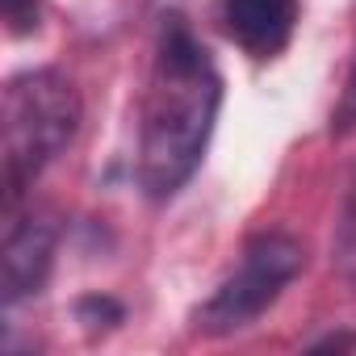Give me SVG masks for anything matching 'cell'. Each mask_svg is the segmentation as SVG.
<instances>
[{
    "label": "cell",
    "instance_id": "6",
    "mask_svg": "<svg viewBox=\"0 0 356 356\" xmlns=\"http://www.w3.org/2000/svg\"><path fill=\"white\" fill-rule=\"evenodd\" d=\"M76 318L97 335V331H109V327L122 323V306L113 298H105V293H88V298L76 302Z\"/></svg>",
    "mask_w": 356,
    "mask_h": 356
},
{
    "label": "cell",
    "instance_id": "3",
    "mask_svg": "<svg viewBox=\"0 0 356 356\" xmlns=\"http://www.w3.org/2000/svg\"><path fill=\"white\" fill-rule=\"evenodd\" d=\"M306 264V248L293 235H256L243 248L239 268L193 310V331L197 335H235L243 327H252L277 298L281 289L302 273Z\"/></svg>",
    "mask_w": 356,
    "mask_h": 356
},
{
    "label": "cell",
    "instance_id": "5",
    "mask_svg": "<svg viewBox=\"0 0 356 356\" xmlns=\"http://www.w3.org/2000/svg\"><path fill=\"white\" fill-rule=\"evenodd\" d=\"M222 22L227 34L256 59H273L298 22V5L293 0H227L222 5Z\"/></svg>",
    "mask_w": 356,
    "mask_h": 356
},
{
    "label": "cell",
    "instance_id": "7",
    "mask_svg": "<svg viewBox=\"0 0 356 356\" xmlns=\"http://www.w3.org/2000/svg\"><path fill=\"white\" fill-rule=\"evenodd\" d=\"M0 13H5L13 38L34 34V30H38V17H42V13H38V0H0Z\"/></svg>",
    "mask_w": 356,
    "mask_h": 356
},
{
    "label": "cell",
    "instance_id": "2",
    "mask_svg": "<svg viewBox=\"0 0 356 356\" xmlns=\"http://www.w3.org/2000/svg\"><path fill=\"white\" fill-rule=\"evenodd\" d=\"M84 118L76 84L55 72H22L5 84L0 101V189H5V214L17 210L26 189H34L38 176L63 155V147L76 138Z\"/></svg>",
    "mask_w": 356,
    "mask_h": 356
},
{
    "label": "cell",
    "instance_id": "1",
    "mask_svg": "<svg viewBox=\"0 0 356 356\" xmlns=\"http://www.w3.org/2000/svg\"><path fill=\"white\" fill-rule=\"evenodd\" d=\"M222 105V76L181 17H163L138 126V189L151 202L176 197L197 172Z\"/></svg>",
    "mask_w": 356,
    "mask_h": 356
},
{
    "label": "cell",
    "instance_id": "4",
    "mask_svg": "<svg viewBox=\"0 0 356 356\" xmlns=\"http://www.w3.org/2000/svg\"><path fill=\"white\" fill-rule=\"evenodd\" d=\"M55 243H59V227L47 214H26L9 222L5 248H0V298H5V306L42 293L55 264Z\"/></svg>",
    "mask_w": 356,
    "mask_h": 356
},
{
    "label": "cell",
    "instance_id": "8",
    "mask_svg": "<svg viewBox=\"0 0 356 356\" xmlns=\"http://www.w3.org/2000/svg\"><path fill=\"white\" fill-rule=\"evenodd\" d=\"M356 130V59H352V72H348V84H343V97L331 113V134H352Z\"/></svg>",
    "mask_w": 356,
    "mask_h": 356
},
{
    "label": "cell",
    "instance_id": "9",
    "mask_svg": "<svg viewBox=\"0 0 356 356\" xmlns=\"http://www.w3.org/2000/svg\"><path fill=\"white\" fill-rule=\"evenodd\" d=\"M339 260H343V268H348V273H356V185H352V197H348V210H343Z\"/></svg>",
    "mask_w": 356,
    "mask_h": 356
}]
</instances>
